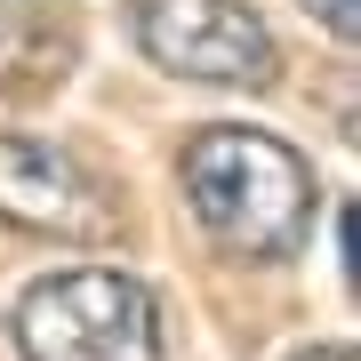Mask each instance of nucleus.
I'll use <instances>...</instances> for the list:
<instances>
[{
	"instance_id": "39448f33",
	"label": "nucleus",
	"mask_w": 361,
	"mask_h": 361,
	"mask_svg": "<svg viewBox=\"0 0 361 361\" xmlns=\"http://www.w3.org/2000/svg\"><path fill=\"white\" fill-rule=\"evenodd\" d=\"M73 73V32L56 16H16L0 25V89L8 97H49Z\"/></svg>"
},
{
	"instance_id": "f257e3e1",
	"label": "nucleus",
	"mask_w": 361,
	"mask_h": 361,
	"mask_svg": "<svg viewBox=\"0 0 361 361\" xmlns=\"http://www.w3.org/2000/svg\"><path fill=\"white\" fill-rule=\"evenodd\" d=\"M185 209L201 217V233L241 265L297 257L322 209L305 153H289L265 129H201L185 145Z\"/></svg>"
},
{
	"instance_id": "f03ea898",
	"label": "nucleus",
	"mask_w": 361,
	"mask_h": 361,
	"mask_svg": "<svg viewBox=\"0 0 361 361\" xmlns=\"http://www.w3.org/2000/svg\"><path fill=\"white\" fill-rule=\"evenodd\" d=\"M25 361H161V305L121 265H65L16 305Z\"/></svg>"
},
{
	"instance_id": "0eeeda50",
	"label": "nucleus",
	"mask_w": 361,
	"mask_h": 361,
	"mask_svg": "<svg viewBox=\"0 0 361 361\" xmlns=\"http://www.w3.org/2000/svg\"><path fill=\"white\" fill-rule=\"evenodd\" d=\"M289 361H353V345H305V353H289Z\"/></svg>"
},
{
	"instance_id": "20e7f679",
	"label": "nucleus",
	"mask_w": 361,
	"mask_h": 361,
	"mask_svg": "<svg viewBox=\"0 0 361 361\" xmlns=\"http://www.w3.org/2000/svg\"><path fill=\"white\" fill-rule=\"evenodd\" d=\"M0 225L40 241H113L121 209L80 153L40 137H0Z\"/></svg>"
},
{
	"instance_id": "423d86ee",
	"label": "nucleus",
	"mask_w": 361,
	"mask_h": 361,
	"mask_svg": "<svg viewBox=\"0 0 361 361\" xmlns=\"http://www.w3.org/2000/svg\"><path fill=\"white\" fill-rule=\"evenodd\" d=\"M297 8H305V16H322L337 40H361V8H353V0H297Z\"/></svg>"
},
{
	"instance_id": "7ed1b4c3",
	"label": "nucleus",
	"mask_w": 361,
	"mask_h": 361,
	"mask_svg": "<svg viewBox=\"0 0 361 361\" xmlns=\"http://www.w3.org/2000/svg\"><path fill=\"white\" fill-rule=\"evenodd\" d=\"M137 49L209 89H273L281 73V49L249 0H137Z\"/></svg>"
}]
</instances>
